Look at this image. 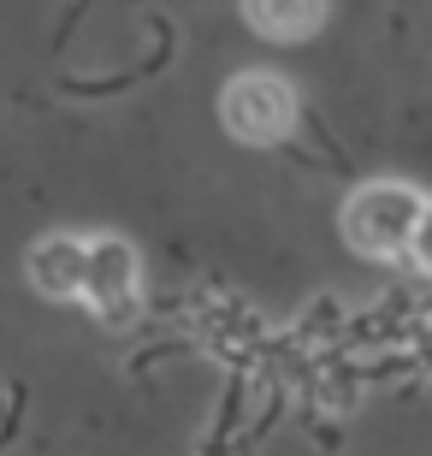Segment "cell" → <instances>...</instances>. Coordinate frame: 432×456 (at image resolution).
<instances>
[{"mask_svg": "<svg viewBox=\"0 0 432 456\" xmlns=\"http://www.w3.org/2000/svg\"><path fill=\"white\" fill-rule=\"evenodd\" d=\"M432 196L420 184H403V178H367L344 196L338 208V232L362 261H403L415 255L420 220H427Z\"/></svg>", "mask_w": 432, "mask_h": 456, "instance_id": "1", "label": "cell"}, {"mask_svg": "<svg viewBox=\"0 0 432 456\" xmlns=\"http://www.w3.org/2000/svg\"><path fill=\"white\" fill-rule=\"evenodd\" d=\"M297 118H302V95L279 71L255 66V71H237L232 84L219 89V125L243 149H279V142H290Z\"/></svg>", "mask_w": 432, "mask_h": 456, "instance_id": "2", "label": "cell"}, {"mask_svg": "<svg viewBox=\"0 0 432 456\" xmlns=\"http://www.w3.org/2000/svg\"><path fill=\"white\" fill-rule=\"evenodd\" d=\"M84 303L95 308L101 326H131L143 308V255L131 237L101 232L89 237V279H84Z\"/></svg>", "mask_w": 432, "mask_h": 456, "instance_id": "3", "label": "cell"}, {"mask_svg": "<svg viewBox=\"0 0 432 456\" xmlns=\"http://www.w3.org/2000/svg\"><path fill=\"white\" fill-rule=\"evenodd\" d=\"M24 279L36 297L48 303H84V279H89V237L77 232H48L36 237L24 255Z\"/></svg>", "mask_w": 432, "mask_h": 456, "instance_id": "4", "label": "cell"}, {"mask_svg": "<svg viewBox=\"0 0 432 456\" xmlns=\"http://www.w3.org/2000/svg\"><path fill=\"white\" fill-rule=\"evenodd\" d=\"M326 6H332V0H237L243 24H249L261 42H279V48L308 42V36L326 24Z\"/></svg>", "mask_w": 432, "mask_h": 456, "instance_id": "5", "label": "cell"}, {"mask_svg": "<svg viewBox=\"0 0 432 456\" xmlns=\"http://www.w3.org/2000/svg\"><path fill=\"white\" fill-rule=\"evenodd\" d=\"M409 261L432 279V208H427V220H420V237H415V255H409Z\"/></svg>", "mask_w": 432, "mask_h": 456, "instance_id": "6", "label": "cell"}]
</instances>
